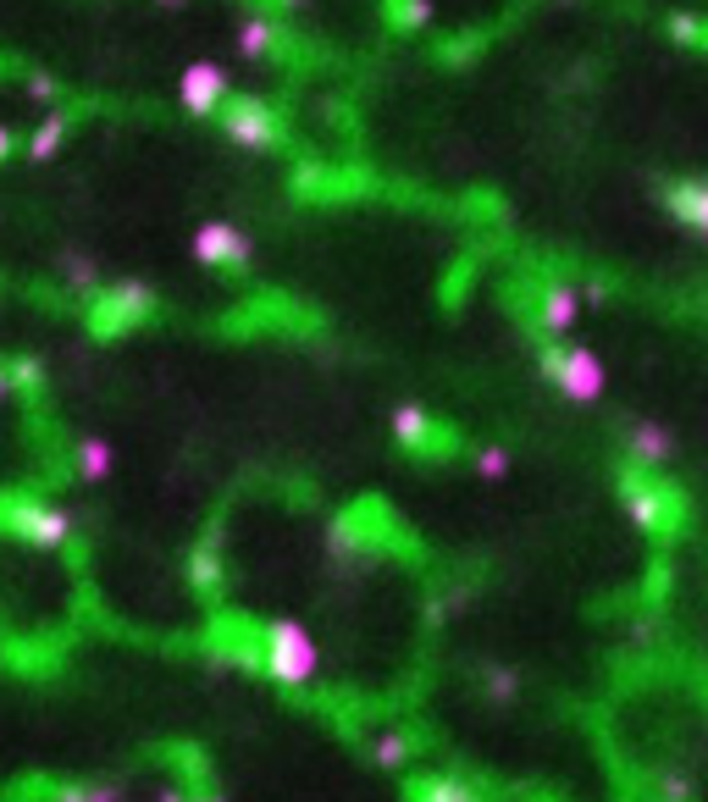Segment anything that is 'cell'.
Returning <instances> with one entry per match:
<instances>
[{
  "label": "cell",
  "instance_id": "4316f807",
  "mask_svg": "<svg viewBox=\"0 0 708 802\" xmlns=\"http://www.w3.org/2000/svg\"><path fill=\"white\" fill-rule=\"evenodd\" d=\"M12 150H17V133H12V128H0V161H7Z\"/></svg>",
  "mask_w": 708,
  "mask_h": 802
},
{
  "label": "cell",
  "instance_id": "7a4b0ae2",
  "mask_svg": "<svg viewBox=\"0 0 708 802\" xmlns=\"http://www.w3.org/2000/svg\"><path fill=\"white\" fill-rule=\"evenodd\" d=\"M543 371L554 377V388H559L570 404H598V399L609 393L603 361H598L592 349H581V343H554V349H543Z\"/></svg>",
  "mask_w": 708,
  "mask_h": 802
},
{
  "label": "cell",
  "instance_id": "30bf717a",
  "mask_svg": "<svg viewBox=\"0 0 708 802\" xmlns=\"http://www.w3.org/2000/svg\"><path fill=\"white\" fill-rule=\"evenodd\" d=\"M626 455L637 465H670L675 460V432L664 421H632L626 426Z\"/></svg>",
  "mask_w": 708,
  "mask_h": 802
},
{
  "label": "cell",
  "instance_id": "f1b7e54d",
  "mask_svg": "<svg viewBox=\"0 0 708 802\" xmlns=\"http://www.w3.org/2000/svg\"><path fill=\"white\" fill-rule=\"evenodd\" d=\"M194 802H227V797H194Z\"/></svg>",
  "mask_w": 708,
  "mask_h": 802
},
{
  "label": "cell",
  "instance_id": "52a82bcc",
  "mask_svg": "<svg viewBox=\"0 0 708 802\" xmlns=\"http://www.w3.org/2000/svg\"><path fill=\"white\" fill-rule=\"evenodd\" d=\"M222 133L238 150H272L278 144V117L266 111L260 101H227L222 106Z\"/></svg>",
  "mask_w": 708,
  "mask_h": 802
},
{
  "label": "cell",
  "instance_id": "2e32d148",
  "mask_svg": "<svg viewBox=\"0 0 708 802\" xmlns=\"http://www.w3.org/2000/svg\"><path fill=\"white\" fill-rule=\"evenodd\" d=\"M410 753H415V742H410L404 731H382V736L371 742L377 769H404V764H410Z\"/></svg>",
  "mask_w": 708,
  "mask_h": 802
},
{
  "label": "cell",
  "instance_id": "277c9868",
  "mask_svg": "<svg viewBox=\"0 0 708 802\" xmlns=\"http://www.w3.org/2000/svg\"><path fill=\"white\" fill-rule=\"evenodd\" d=\"M189 249H194L200 266H211V272H249V260H255L249 233L233 227V222H200Z\"/></svg>",
  "mask_w": 708,
  "mask_h": 802
},
{
  "label": "cell",
  "instance_id": "6da1fadb",
  "mask_svg": "<svg viewBox=\"0 0 708 802\" xmlns=\"http://www.w3.org/2000/svg\"><path fill=\"white\" fill-rule=\"evenodd\" d=\"M260 664H266V675L283 681V686H310L316 670H321V648H316V637L299 626V620H272V626H266Z\"/></svg>",
  "mask_w": 708,
  "mask_h": 802
},
{
  "label": "cell",
  "instance_id": "603a6c76",
  "mask_svg": "<svg viewBox=\"0 0 708 802\" xmlns=\"http://www.w3.org/2000/svg\"><path fill=\"white\" fill-rule=\"evenodd\" d=\"M189 570H194V587H200V592H216V581H222V570H216V554H211V549H200Z\"/></svg>",
  "mask_w": 708,
  "mask_h": 802
},
{
  "label": "cell",
  "instance_id": "83f0119b",
  "mask_svg": "<svg viewBox=\"0 0 708 802\" xmlns=\"http://www.w3.org/2000/svg\"><path fill=\"white\" fill-rule=\"evenodd\" d=\"M12 393V371H0V399H7Z\"/></svg>",
  "mask_w": 708,
  "mask_h": 802
},
{
  "label": "cell",
  "instance_id": "8fae6325",
  "mask_svg": "<svg viewBox=\"0 0 708 802\" xmlns=\"http://www.w3.org/2000/svg\"><path fill=\"white\" fill-rule=\"evenodd\" d=\"M664 205H670V216H675L681 227L708 233V184H703V177H692V184H675V189L664 194Z\"/></svg>",
  "mask_w": 708,
  "mask_h": 802
},
{
  "label": "cell",
  "instance_id": "ba28073f",
  "mask_svg": "<svg viewBox=\"0 0 708 802\" xmlns=\"http://www.w3.org/2000/svg\"><path fill=\"white\" fill-rule=\"evenodd\" d=\"M177 101H184V111H194V117L222 111V106H227V72H222L216 61L184 67V72H177Z\"/></svg>",
  "mask_w": 708,
  "mask_h": 802
},
{
  "label": "cell",
  "instance_id": "4fadbf2b",
  "mask_svg": "<svg viewBox=\"0 0 708 802\" xmlns=\"http://www.w3.org/2000/svg\"><path fill=\"white\" fill-rule=\"evenodd\" d=\"M72 460H78V476H83V482H106V476L117 471V449H111L106 437H78Z\"/></svg>",
  "mask_w": 708,
  "mask_h": 802
},
{
  "label": "cell",
  "instance_id": "8992f818",
  "mask_svg": "<svg viewBox=\"0 0 708 802\" xmlns=\"http://www.w3.org/2000/svg\"><path fill=\"white\" fill-rule=\"evenodd\" d=\"M393 437H399V449H410V455H455L460 443H455V432L449 426H437L432 415H426V404H399L393 410Z\"/></svg>",
  "mask_w": 708,
  "mask_h": 802
},
{
  "label": "cell",
  "instance_id": "484cf974",
  "mask_svg": "<svg viewBox=\"0 0 708 802\" xmlns=\"http://www.w3.org/2000/svg\"><path fill=\"white\" fill-rule=\"evenodd\" d=\"M155 802H194V797H189L184 786H161V797H155Z\"/></svg>",
  "mask_w": 708,
  "mask_h": 802
},
{
  "label": "cell",
  "instance_id": "7c38bea8",
  "mask_svg": "<svg viewBox=\"0 0 708 802\" xmlns=\"http://www.w3.org/2000/svg\"><path fill=\"white\" fill-rule=\"evenodd\" d=\"M538 321L548 327V332H576V321H581V294L576 288H565V283H554V288H543V299H538Z\"/></svg>",
  "mask_w": 708,
  "mask_h": 802
},
{
  "label": "cell",
  "instance_id": "9c48e42d",
  "mask_svg": "<svg viewBox=\"0 0 708 802\" xmlns=\"http://www.w3.org/2000/svg\"><path fill=\"white\" fill-rule=\"evenodd\" d=\"M155 310V294L144 288V283H117V288H106L101 294V327H128V321H144Z\"/></svg>",
  "mask_w": 708,
  "mask_h": 802
},
{
  "label": "cell",
  "instance_id": "ffe728a7",
  "mask_svg": "<svg viewBox=\"0 0 708 802\" xmlns=\"http://www.w3.org/2000/svg\"><path fill=\"white\" fill-rule=\"evenodd\" d=\"M50 802H128L122 786H56Z\"/></svg>",
  "mask_w": 708,
  "mask_h": 802
},
{
  "label": "cell",
  "instance_id": "d4e9b609",
  "mask_svg": "<svg viewBox=\"0 0 708 802\" xmlns=\"http://www.w3.org/2000/svg\"><path fill=\"white\" fill-rule=\"evenodd\" d=\"M28 95H34V101H56V83H50V78H34Z\"/></svg>",
  "mask_w": 708,
  "mask_h": 802
},
{
  "label": "cell",
  "instance_id": "e0dca14e",
  "mask_svg": "<svg viewBox=\"0 0 708 802\" xmlns=\"http://www.w3.org/2000/svg\"><path fill=\"white\" fill-rule=\"evenodd\" d=\"M471 471L487 476V482H504L515 471V455L504 449V443H487V449H471Z\"/></svg>",
  "mask_w": 708,
  "mask_h": 802
},
{
  "label": "cell",
  "instance_id": "d6986e66",
  "mask_svg": "<svg viewBox=\"0 0 708 802\" xmlns=\"http://www.w3.org/2000/svg\"><path fill=\"white\" fill-rule=\"evenodd\" d=\"M61 139H67V122H61V117H45V122L34 128V139H28V155H34V161H50V155L61 150Z\"/></svg>",
  "mask_w": 708,
  "mask_h": 802
},
{
  "label": "cell",
  "instance_id": "3957f363",
  "mask_svg": "<svg viewBox=\"0 0 708 802\" xmlns=\"http://www.w3.org/2000/svg\"><path fill=\"white\" fill-rule=\"evenodd\" d=\"M0 526L12 531V538L34 543V549H61L72 538V515L56 509V504H39V498H12L0 504Z\"/></svg>",
  "mask_w": 708,
  "mask_h": 802
},
{
  "label": "cell",
  "instance_id": "7402d4cb",
  "mask_svg": "<svg viewBox=\"0 0 708 802\" xmlns=\"http://www.w3.org/2000/svg\"><path fill=\"white\" fill-rule=\"evenodd\" d=\"M393 23H404V28H426V23H432V7H426V0H393Z\"/></svg>",
  "mask_w": 708,
  "mask_h": 802
},
{
  "label": "cell",
  "instance_id": "5b68a950",
  "mask_svg": "<svg viewBox=\"0 0 708 802\" xmlns=\"http://www.w3.org/2000/svg\"><path fill=\"white\" fill-rule=\"evenodd\" d=\"M620 498H626L632 526L648 531V538H670V531H675V504H670V493H664L659 482L626 471V476H620Z\"/></svg>",
  "mask_w": 708,
  "mask_h": 802
},
{
  "label": "cell",
  "instance_id": "cb8c5ba5",
  "mask_svg": "<svg viewBox=\"0 0 708 802\" xmlns=\"http://www.w3.org/2000/svg\"><path fill=\"white\" fill-rule=\"evenodd\" d=\"M659 791H664L670 802H692V797H697V786H692V775H675V769H670V775L659 780Z\"/></svg>",
  "mask_w": 708,
  "mask_h": 802
},
{
  "label": "cell",
  "instance_id": "9a60e30c",
  "mask_svg": "<svg viewBox=\"0 0 708 802\" xmlns=\"http://www.w3.org/2000/svg\"><path fill=\"white\" fill-rule=\"evenodd\" d=\"M410 802H482V797L449 775H426V780H410Z\"/></svg>",
  "mask_w": 708,
  "mask_h": 802
},
{
  "label": "cell",
  "instance_id": "f546056e",
  "mask_svg": "<svg viewBox=\"0 0 708 802\" xmlns=\"http://www.w3.org/2000/svg\"><path fill=\"white\" fill-rule=\"evenodd\" d=\"M161 7H177V0H161Z\"/></svg>",
  "mask_w": 708,
  "mask_h": 802
},
{
  "label": "cell",
  "instance_id": "ac0fdd59",
  "mask_svg": "<svg viewBox=\"0 0 708 802\" xmlns=\"http://www.w3.org/2000/svg\"><path fill=\"white\" fill-rule=\"evenodd\" d=\"M476 686H482L493 703H515V697H520V675H515V670H504V664L476 670Z\"/></svg>",
  "mask_w": 708,
  "mask_h": 802
},
{
  "label": "cell",
  "instance_id": "5bb4252c",
  "mask_svg": "<svg viewBox=\"0 0 708 802\" xmlns=\"http://www.w3.org/2000/svg\"><path fill=\"white\" fill-rule=\"evenodd\" d=\"M278 45H283V34L266 23V17H249V23H238V56H249V61H266V56H278Z\"/></svg>",
  "mask_w": 708,
  "mask_h": 802
},
{
  "label": "cell",
  "instance_id": "44dd1931",
  "mask_svg": "<svg viewBox=\"0 0 708 802\" xmlns=\"http://www.w3.org/2000/svg\"><path fill=\"white\" fill-rule=\"evenodd\" d=\"M61 272H67L72 288H95V283H101V278H95V260H88V255H67Z\"/></svg>",
  "mask_w": 708,
  "mask_h": 802
}]
</instances>
